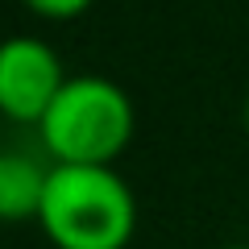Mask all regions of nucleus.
Returning <instances> with one entry per match:
<instances>
[{"label": "nucleus", "mask_w": 249, "mask_h": 249, "mask_svg": "<svg viewBox=\"0 0 249 249\" xmlns=\"http://www.w3.org/2000/svg\"><path fill=\"white\" fill-rule=\"evenodd\" d=\"M37 224L54 249H124L137 232V199L112 166L54 162Z\"/></svg>", "instance_id": "obj_1"}, {"label": "nucleus", "mask_w": 249, "mask_h": 249, "mask_svg": "<svg viewBox=\"0 0 249 249\" xmlns=\"http://www.w3.org/2000/svg\"><path fill=\"white\" fill-rule=\"evenodd\" d=\"M137 129L133 100L104 75H71L37 133L62 166H112Z\"/></svg>", "instance_id": "obj_2"}, {"label": "nucleus", "mask_w": 249, "mask_h": 249, "mask_svg": "<svg viewBox=\"0 0 249 249\" xmlns=\"http://www.w3.org/2000/svg\"><path fill=\"white\" fill-rule=\"evenodd\" d=\"M71 75L37 37H9L0 50V112L21 124H42Z\"/></svg>", "instance_id": "obj_3"}, {"label": "nucleus", "mask_w": 249, "mask_h": 249, "mask_svg": "<svg viewBox=\"0 0 249 249\" xmlns=\"http://www.w3.org/2000/svg\"><path fill=\"white\" fill-rule=\"evenodd\" d=\"M46 178H50V170H42L29 154H17V150L0 154V216L9 224L37 220Z\"/></svg>", "instance_id": "obj_4"}, {"label": "nucleus", "mask_w": 249, "mask_h": 249, "mask_svg": "<svg viewBox=\"0 0 249 249\" xmlns=\"http://www.w3.org/2000/svg\"><path fill=\"white\" fill-rule=\"evenodd\" d=\"M25 9H34L37 17H50V21H71L79 13H88L96 0H21Z\"/></svg>", "instance_id": "obj_5"}, {"label": "nucleus", "mask_w": 249, "mask_h": 249, "mask_svg": "<svg viewBox=\"0 0 249 249\" xmlns=\"http://www.w3.org/2000/svg\"><path fill=\"white\" fill-rule=\"evenodd\" d=\"M245 129H249V100H245Z\"/></svg>", "instance_id": "obj_6"}, {"label": "nucleus", "mask_w": 249, "mask_h": 249, "mask_svg": "<svg viewBox=\"0 0 249 249\" xmlns=\"http://www.w3.org/2000/svg\"><path fill=\"white\" fill-rule=\"evenodd\" d=\"M220 249H249V245H220Z\"/></svg>", "instance_id": "obj_7"}]
</instances>
